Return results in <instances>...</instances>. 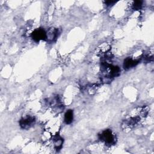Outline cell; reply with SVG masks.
<instances>
[{
  "label": "cell",
  "mask_w": 154,
  "mask_h": 154,
  "mask_svg": "<svg viewBox=\"0 0 154 154\" xmlns=\"http://www.w3.org/2000/svg\"><path fill=\"white\" fill-rule=\"evenodd\" d=\"M47 34V39L51 41L54 42L57 39V37L58 36V30L57 29L52 28L49 31Z\"/></svg>",
  "instance_id": "obj_5"
},
{
  "label": "cell",
  "mask_w": 154,
  "mask_h": 154,
  "mask_svg": "<svg viewBox=\"0 0 154 154\" xmlns=\"http://www.w3.org/2000/svg\"><path fill=\"white\" fill-rule=\"evenodd\" d=\"M34 122H35L34 117L30 116H28L22 118L20 120L19 124L22 128L28 129L34 123Z\"/></svg>",
  "instance_id": "obj_3"
},
{
  "label": "cell",
  "mask_w": 154,
  "mask_h": 154,
  "mask_svg": "<svg viewBox=\"0 0 154 154\" xmlns=\"http://www.w3.org/2000/svg\"><path fill=\"white\" fill-rule=\"evenodd\" d=\"M54 147L57 150H60L61 147L63 143V138L60 137L59 135L55 136L54 138Z\"/></svg>",
  "instance_id": "obj_7"
},
{
  "label": "cell",
  "mask_w": 154,
  "mask_h": 154,
  "mask_svg": "<svg viewBox=\"0 0 154 154\" xmlns=\"http://www.w3.org/2000/svg\"><path fill=\"white\" fill-rule=\"evenodd\" d=\"M73 119V113L72 110H68L64 114V122L66 124H70Z\"/></svg>",
  "instance_id": "obj_6"
},
{
  "label": "cell",
  "mask_w": 154,
  "mask_h": 154,
  "mask_svg": "<svg viewBox=\"0 0 154 154\" xmlns=\"http://www.w3.org/2000/svg\"><path fill=\"white\" fill-rule=\"evenodd\" d=\"M116 1H106L105 3L107 4V6H111L113 5L114 3H115Z\"/></svg>",
  "instance_id": "obj_9"
},
{
  "label": "cell",
  "mask_w": 154,
  "mask_h": 154,
  "mask_svg": "<svg viewBox=\"0 0 154 154\" xmlns=\"http://www.w3.org/2000/svg\"><path fill=\"white\" fill-rule=\"evenodd\" d=\"M142 3L143 2L141 1H136L133 3L132 4V9L135 10H137L141 9L142 7Z\"/></svg>",
  "instance_id": "obj_8"
},
{
  "label": "cell",
  "mask_w": 154,
  "mask_h": 154,
  "mask_svg": "<svg viewBox=\"0 0 154 154\" xmlns=\"http://www.w3.org/2000/svg\"><path fill=\"white\" fill-rule=\"evenodd\" d=\"M32 38L36 42L47 40V34L45 31L42 28L36 29L32 33Z\"/></svg>",
  "instance_id": "obj_2"
},
{
  "label": "cell",
  "mask_w": 154,
  "mask_h": 154,
  "mask_svg": "<svg viewBox=\"0 0 154 154\" xmlns=\"http://www.w3.org/2000/svg\"><path fill=\"white\" fill-rule=\"evenodd\" d=\"M101 141L104 142L105 144L111 146L116 143V137L113 132L110 129H107L101 132L99 135Z\"/></svg>",
  "instance_id": "obj_1"
},
{
  "label": "cell",
  "mask_w": 154,
  "mask_h": 154,
  "mask_svg": "<svg viewBox=\"0 0 154 154\" xmlns=\"http://www.w3.org/2000/svg\"><path fill=\"white\" fill-rule=\"evenodd\" d=\"M139 61L133 60L131 58H127L125 60L123 63V67L126 70H128L134 66H135L138 63Z\"/></svg>",
  "instance_id": "obj_4"
}]
</instances>
